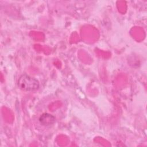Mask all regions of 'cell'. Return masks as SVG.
I'll return each mask as SVG.
<instances>
[{"mask_svg": "<svg viewBox=\"0 0 147 147\" xmlns=\"http://www.w3.org/2000/svg\"><path fill=\"white\" fill-rule=\"evenodd\" d=\"M38 81L26 74L22 75L18 80V87L24 91H34L39 88Z\"/></svg>", "mask_w": 147, "mask_h": 147, "instance_id": "1", "label": "cell"}, {"mask_svg": "<svg viewBox=\"0 0 147 147\" xmlns=\"http://www.w3.org/2000/svg\"><path fill=\"white\" fill-rule=\"evenodd\" d=\"M55 117L48 113L42 114L39 118V121L40 123L44 126L52 125L55 122Z\"/></svg>", "mask_w": 147, "mask_h": 147, "instance_id": "2", "label": "cell"}]
</instances>
